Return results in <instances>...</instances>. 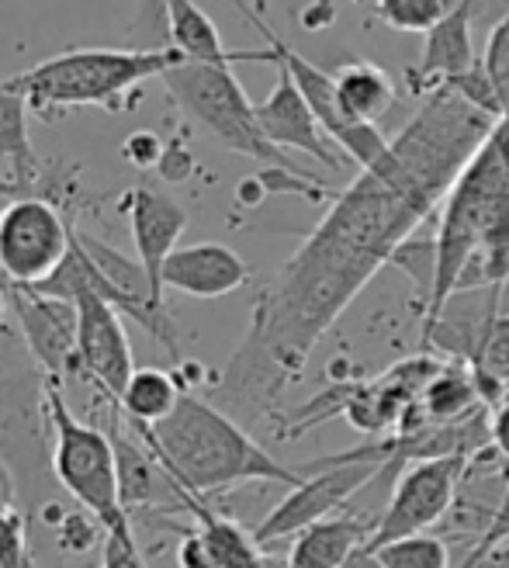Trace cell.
<instances>
[{
  "instance_id": "obj_29",
  "label": "cell",
  "mask_w": 509,
  "mask_h": 568,
  "mask_svg": "<svg viewBox=\"0 0 509 568\" xmlns=\"http://www.w3.org/2000/svg\"><path fill=\"white\" fill-rule=\"evenodd\" d=\"M344 568H388V565L378 558V551H371V548H357V551L347 558Z\"/></svg>"
},
{
  "instance_id": "obj_2",
  "label": "cell",
  "mask_w": 509,
  "mask_h": 568,
  "mask_svg": "<svg viewBox=\"0 0 509 568\" xmlns=\"http://www.w3.org/2000/svg\"><path fill=\"white\" fill-rule=\"evenodd\" d=\"M129 426L153 447L163 468L177 478V486L202 499L243 486V481H277L292 489L305 478L298 468L271 458L236 416L194 392H184L166 419L153 426Z\"/></svg>"
},
{
  "instance_id": "obj_19",
  "label": "cell",
  "mask_w": 509,
  "mask_h": 568,
  "mask_svg": "<svg viewBox=\"0 0 509 568\" xmlns=\"http://www.w3.org/2000/svg\"><path fill=\"white\" fill-rule=\"evenodd\" d=\"M478 409H489L478 392L475 372L468 364H440L434 378L419 392V413L427 423H458L475 416Z\"/></svg>"
},
{
  "instance_id": "obj_8",
  "label": "cell",
  "mask_w": 509,
  "mask_h": 568,
  "mask_svg": "<svg viewBox=\"0 0 509 568\" xmlns=\"http://www.w3.org/2000/svg\"><path fill=\"white\" fill-rule=\"evenodd\" d=\"M471 458H427V462H409L399 475V481H391L388 503L375 520L371 541L364 548L378 551L388 541H399L409 534H427L437 527L458 503V489L465 481Z\"/></svg>"
},
{
  "instance_id": "obj_22",
  "label": "cell",
  "mask_w": 509,
  "mask_h": 568,
  "mask_svg": "<svg viewBox=\"0 0 509 568\" xmlns=\"http://www.w3.org/2000/svg\"><path fill=\"white\" fill-rule=\"evenodd\" d=\"M28 101L11 91L8 83H0V156H4L18 174H35V150H32V132H28Z\"/></svg>"
},
{
  "instance_id": "obj_23",
  "label": "cell",
  "mask_w": 509,
  "mask_h": 568,
  "mask_svg": "<svg viewBox=\"0 0 509 568\" xmlns=\"http://www.w3.org/2000/svg\"><path fill=\"white\" fill-rule=\"evenodd\" d=\"M378 558L388 568H450L447 541L430 534H409L399 541H388L378 548Z\"/></svg>"
},
{
  "instance_id": "obj_24",
  "label": "cell",
  "mask_w": 509,
  "mask_h": 568,
  "mask_svg": "<svg viewBox=\"0 0 509 568\" xmlns=\"http://www.w3.org/2000/svg\"><path fill=\"white\" fill-rule=\"evenodd\" d=\"M455 4L458 0H378L375 11L388 28H395V32H423L427 36Z\"/></svg>"
},
{
  "instance_id": "obj_5",
  "label": "cell",
  "mask_w": 509,
  "mask_h": 568,
  "mask_svg": "<svg viewBox=\"0 0 509 568\" xmlns=\"http://www.w3.org/2000/svg\"><path fill=\"white\" fill-rule=\"evenodd\" d=\"M166 94L174 98V104L202 125L218 146L230 153L250 156L264 166H285V170H302L298 163L288 160V153L274 146L267 139L257 104H253L243 91V83L236 80L233 67L225 63H194L181 60L170 67L163 77Z\"/></svg>"
},
{
  "instance_id": "obj_33",
  "label": "cell",
  "mask_w": 509,
  "mask_h": 568,
  "mask_svg": "<svg viewBox=\"0 0 509 568\" xmlns=\"http://www.w3.org/2000/svg\"><path fill=\"white\" fill-rule=\"evenodd\" d=\"M506 395H509V392H506Z\"/></svg>"
},
{
  "instance_id": "obj_18",
  "label": "cell",
  "mask_w": 509,
  "mask_h": 568,
  "mask_svg": "<svg viewBox=\"0 0 509 568\" xmlns=\"http://www.w3.org/2000/svg\"><path fill=\"white\" fill-rule=\"evenodd\" d=\"M166 14V36L184 60L194 63H225L233 67L240 60L264 63V49H225L215 21L194 4V0H160Z\"/></svg>"
},
{
  "instance_id": "obj_10",
  "label": "cell",
  "mask_w": 509,
  "mask_h": 568,
  "mask_svg": "<svg viewBox=\"0 0 509 568\" xmlns=\"http://www.w3.org/2000/svg\"><path fill=\"white\" fill-rule=\"evenodd\" d=\"M381 468L385 465L347 462V465H326V468L308 471L298 486H292L288 496L281 499L257 527H253L257 545L267 548L274 541H285V537H295L302 527L339 514L360 489L371 486V481L381 475Z\"/></svg>"
},
{
  "instance_id": "obj_17",
  "label": "cell",
  "mask_w": 509,
  "mask_h": 568,
  "mask_svg": "<svg viewBox=\"0 0 509 568\" xmlns=\"http://www.w3.org/2000/svg\"><path fill=\"white\" fill-rule=\"evenodd\" d=\"M378 517H367V514H333L326 520H316L302 527L292 537V548L285 558V568H344L347 558L371 541V530H375Z\"/></svg>"
},
{
  "instance_id": "obj_4",
  "label": "cell",
  "mask_w": 509,
  "mask_h": 568,
  "mask_svg": "<svg viewBox=\"0 0 509 568\" xmlns=\"http://www.w3.org/2000/svg\"><path fill=\"white\" fill-rule=\"evenodd\" d=\"M45 413H49V434H52L49 465H52L55 481L104 527L111 541H119L132 555H143L135 541L132 514L122 499L119 454H115L111 434L73 416L63 395V382H55V378H45Z\"/></svg>"
},
{
  "instance_id": "obj_16",
  "label": "cell",
  "mask_w": 509,
  "mask_h": 568,
  "mask_svg": "<svg viewBox=\"0 0 509 568\" xmlns=\"http://www.w3.org/2000/svg\"><path fill=\"white\" fill-rule=\"evenodd\" d=\"M250 281V267L225 243L177 246L163 264V288L187 298H225Z\"/></svg>"
},
{
  "instance_id": "obj_27",
  "label": "cell",
  "mask_w": 509,
  "mask_h": 568,
  "mask_svg": "<svg viewBox=\"0 0 509 568\" xmlns=\"http://www.w3.org/2000/svg\"><path fill=\"white\" fill-rule=\"evenodd\" d=\"M104 534V527L88 514V517H63V524H55V545L63 551H88L94 548Z\"/></svg>"
},
{
  "instance_id": "obj_25",
  "label": "cell",
  "mask_w": 509,
  "mask_h": 568,
  "mask_svg": "<svg viewBox=\"0 0 509 568\" xmlns=\"http://www.w3.org/2000/svg\"><path fill=\"white\" fill-rule=\"evenodd\" d=\"M482 67L489 73V83L499 98V111L502 119H509V11L492 24L489 42H486V55H482Z\"/></svg>"
},
{
  "instance_id": "obj_9",
  "label": "cell",
  "mask_w": 509,
  "mask_h": 568,
  "mask_svg": "<svg viewBox=\"0 0 509 568\" xmlns=\"http://www.w3.org/2000/svg\"><path fill=\"white\" fill-rule=\"evenodd\" d=\"M73 230L45 197H14L0 212V277L14 284H42L63 267Z\"/></svg>"
},
{
  "instance_id": "obj_11",
  "label": "cell",
  "mask_w": 509,
  "mask_h": 568,
  "mask_svg": "<svg viewBox=\"0 0 509 568\" xmlns=\"http://www.w3.org/2000/svg\"><path fill=\"white\" fill-rule=\"evenodd\" d=\"M45 419V372L28 354L24 339L0 329V458L8 447L21 450L28 465L42 450L39 423Z\"/></svg>"
},
{
  "instance_id": "obj_28",
  "label": "cell",
  "mask_w": 509,
  "mask_h": 568,
  "mask_svg": "<svg viewBox=\"0 0 509 568\" xmlns=\"http://www.w3.org/2000/svg\"><path fill=\"white\" fill-rule=\"evenodd\" d=\"M489 444L502 462H509V395L489 409Z\"/></svg>"
},
{
  "instance_id": "obj_30",
  "label": "cell",
  "mask_w": 509,
  "mask_h": 568,
  "mask_svg": "<svg viewBox=\"0 0 509 568\" xmlns=\"http://www.w3.org/2000/svg\"><path fill=\"white\" fill-rule=\"evenodd\" d=\"M478 568H509V545L502 541L496 551H489L482 561H478Z\"/></svg>"
},
{
  "instance_id": "obj_31",
  "label": "cell",
  "mask_w": 509,
  "mask_h": 568,
  "mask_svg": "<svg viewBox=\"0 0 509 568\" xmlns=\"http://www.w3.org/2000/svg\"><path fill=\"white\" fill-rule=\"evenodd\" d=\"M8 312H11V298H8V284L0 277V329L8 326Z\"/></svg>"
},
{
  "instance_id": "obj_26",
  "label": "cell",
  "mask_w": 509,
  "mask_h": 568,
  "mask_svg": "<svg viewBox=\"0 0 509 568\" xmlns=\"http://www.w3.org/2000/svg\"><path fill=\"white\" fill-rule=\"evenodd\" d=\"M502 541H509V481L502 486L499 503L492 506V514H489L486 527L475 534V541L468 545L465 558H461L455 568H478V561H482L489 551H496Z\"/></svg>"
},
{
  "instance_id": "obj_15",
  "label": "cell",
  "mask_w": 509,
  "mask_h": 568,
  "mask_svg": "<svg viewBox=\"0 0 509 568\" xmlns=\"http://www.w3.org/2000/svg\"><path fill=\"white\" fill-rule=\"evenodd\" d=\"M471 18H475V0H458V4L427 32V45H423L419 67H413L406 73L409 88L416 94H434L437 88H447L450 80L465 77L468 70L482 63L475 55Z\"/></svg>"
},
{
  "instance_id": "obj_6",
  "label": "cell",
  "mask_w": 509,
  "mask_h": 568,
  "mask_svg": "<svg viewBox=\"0 0 509 568\" xmlns=\"http://www.w3.org/2000/svg\"><path fill=\"white\" fill-rule=\"evenodd\" d=\"M39 292L67 298L77 305V364L80 375L94 392H101L108 406H119V395L129 385L135 361H132V344L122 323V312L111 305L83 271L80 250H77V233L70 257L52 277L35 284Z\"/></svg>"
},
{
  "instance_id": "obj_32",
  "label": "cell",
  "mask_w": 509,
  "mask_h": 568,
  "mask_svg": "<svg viewBox=\"0 0 509 568\" xmlns=\"http://www.w3.org/2000/svg\"><path fill=\"white\" fill-rule=\"evenodd\" d=\"M253 11L264 14V11H267V0H253Z\"/></svg>"
},
{
  "instance_id": "obj_7",
  "label": "cell",
  "mask_w": 509,
  "mask_h": 568,
  "mask_svg": "<svg viewBox=\"0 0 509 568\" xmlns=\"http://www.w3.org/2000/svg\"><path fill=\"white\" fill-rule=\"evenodd\" d=\"M233 4H236L240 14L264 36V42H267V45H264V63H281V67H285V70L292 73V80L298 83V91L305 94L308 108L316 111L319 125H323L326 135L336 142V150L344 153L350 163H357L360 170L375 166V163L388 153L391 142L378 132L375 122H357V119L347 115L344 104H339V94H336V73L316 67L313 60H305V55H302L295 45H288L285 39H281V36L274 32V28L264 21V14H257L253 8H246L243 0H233Z\"/></svg>"
},
{
  "instance_id": "obj_3",
  "label": "cell",
  "mask_w": 509,
  "mask_h": 568,
  "mask_svg": "<svg viewBox=\"0 0 509 568\" xmlns=\"http://www.w3.org/2000/svg\"><path fill=\"white\" fill-rule=\"evenodd\" d=\"M184 55L174 45L160 49H70L35 63L11 80L28 108L35 111H63V108H108L122 111L132 91L146 80L163 77Z\"/></svg>"
},
{
  "instance_id": "obj_1",
  "label": "cell",
  "mask_w": 509,
  "mask_h": 568,
  "mask_svg": "<svg viewBox=\"0 0 509 568\" xmlns=\"http://www.w3.org/2000/svg\"><path fill=\"white\" fill-rule=\"evenodd\" d=\"M496 122L447 88L427 94L388 153L333 197L323 222L261 288L243 344L212 385L215 406L240 423L277 416V399L302 378L319 339L430 219Z\"/></svg>"
},
{
  "instance_id": "obj_14",
  "label": "cell",
  "mask_w": 509,
  "mask_h": 568,
  "mask_svg": "<svg viewBox=\"0 0 509 568\" xmlns=\"http://www.w3.org/2000/svg\"><path fill=\"white\" fill-rule=\"evenodd\" d=\"M122 212L129 222V236L135 246V261L143 264L156 302H163V264L177 250L181 233L187 230V212L181 202L153 187H132L122 197Z\"/></svg>"
},
{
  "instance_id": "obj_20",
  "label": "cell",
  "mask_w": 509,
  "mask_h": 568,
  "mask_svg": "<svg viewBox=\"0 0 509 568\" xmlns=\"http://www.w3.org/2000/svg\"><path fill=\"white\" fill-rule=\"evenodd\" d=\"M339 104L357 122H381L395 104V83L375 63H347L336 70Z\"/></svg>"
},
{
  "instance_id": "obj_13",
  "label": "cell",
  "mask_w": 509,
  "mask_h": 568,
  "mask_svg": "<svg viewBox=\"0 0 509 568\" xmlns=\"http://www.w3.org/2000/svg\"><path fill=\"white\" fill-rule=\"evenodd\" d=\"M271 67L277 70V83H274V91L257 104V119H261L267 139L285 153L295 150V153L313 156L316 163H323L329 170H339L344 166V156H339L336 142L319 125L316 111L308 108V101L298 91L292 73L281 63H271Z\"/></svg>"
},
{
  "instance_id": "obj_12",
  "label": "cell",
  "mask_w": 509,
  "mask_h": 568,
  "mask_svg": "<svg viewBox=\"0 0 509 568\" xmlns=\"http://www.w3.org/2000/svg\"><path fill=\"white\" fill-rule=\"evenodd\" d=\"M8 284L11 312L18 320V333L24 339L28 354L45 372V378L67 382L80 375L77 364V305L67 298H55L39 292L35 284Z\"/></svg>"
},
{
  "instance_id": "obj_21",
  "label": "cell",
  "mask_w": 509,
  "mask_h": 568,
  "mask_svg": "<svg viewBox=\"0 0 509 568\" xmlns=\"http://www.w3.org/2000/svg\"><path fill=\"white\" fill-rule=\"evenodd\" d=\"M181 395H184L181 382L170 372H163V367H135L129 385L119 395V413L129 423L153 426L174 413Z\"/></svg>"
}]
</instances>
